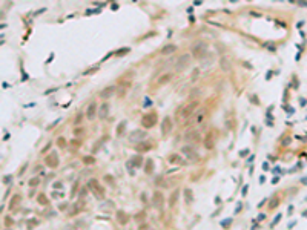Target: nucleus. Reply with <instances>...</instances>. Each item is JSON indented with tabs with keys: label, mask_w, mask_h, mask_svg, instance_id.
Returning <instances> with one entry per match:
<instances>
[{
	"label": "nucleus",
	"mask_w": 307,
	"mask_h": 230,
	"mask_svg": "<svg viewBox=\"0 0 307 230\" xmlns=\"http://www.w3.org/2000/svg\"><path fill=\"white\" fill-rule=\"evenodd\" d=\"M151 147H152L151 143H144V144H138V146H137V150H138V152H144V150H149Z\"/></svg>",
	"instance_id": "obj_20"
},
{
	"label": "nucleus",
	"mask_w": 307,
	"mask_h": 230,
	"mask_svg": "<svg viewBox=\"0 0 307 230\" xmlns=\"http://www.w3.org/2000/svg\"><path fill=\"white\" fill-rule=\"evenodd\" d=\"M107 109H109L107 103H103V104H102V108H100V114H98V115H100L102 118H105L106 115H107Z\"/></svg>",
	"instance_id": "obj_18"
},
{
	"label": "nucleus",
	"mask_w": 307,
	"mask_h": 230,
	"mask_svg": "<svg viewBox=\"0 0 307 230\" xmlns=\"http://www.w3.org/2000/svg\"><path fill=\"white\" fill-rule=\"evenodd\" d=\"M203 144H204V147L206 149H213V146H215V137H213V132H209L206 137H204V140H203Z\"/></svg>",
	"instance_id": "obj_7"
},
{
	"label": "nucleus",
	"mask_w": 307,
	"mask_h": 230,
	"mask_svg": "<svg viewBox=\"0 0 307 230\" xmlns=\"http://www.w3.org/2000/svg\"><path fill=\"white\" fill-rule=\"evenodd\" d=\"M155 123H157V114H155V112H149V114H146V115H143L141 124H143L144 127H152Z\"/></svg>",
	"instance_id": "obj_2"
},
{
	"label": "nucleus",
	"mask_w": 307,
	"mask_h": 230,
	"mask_svg": "<svg viewBox=\"0 0 307 230\" xmlns=\"http://www.w3.org/2000/svg\"><path fill=\"white\" fill-rule=\"evenodd\" d=\"M170 78H172V74H169V72H167V74H163V75L158 78V84H164V83H167Z\"/></svg>",
	"instance_id": "obj_16"
},
{
	"label": "nucleus",
	"mask_w": 307,
	"mask_h": 230,
	"mask_svg": "<svg viewBox=\"0 0 307 230\" xmlns=\"http://www.w3.org/2000/svg\"><path fill=\"white\" fill-rule=\"evenodd\" d=\"M151 169H152V160H148V164H146V172L149 173V172H151Z\"/></svg>",
	"instance_id": "obj_30"
},
{
	"label": "nucleus",
	"mask_w": 307,
	"mask_h": 230,
	"mask_svg": "<svg viewBox=\"0 0 307 230\" xmlns=\"http://www.w3.org/2000/svg\"><path fill=\"white\" fill-rule=\"evenodd\" d=\"M181 152L189 158V160H198V154L195 152V150L192 149V147H189V146H184L183 149H181Z\"/></svg>",
	"instance_id": "obj_9"
},
{
	"label": "nucleus",
	"mask_w": 307,
	"mask_h": 230,
	"mask_svg": "<svg viewBox=\"0 0 307 230\" xmlns=\"http://www.w3.org/2000/svg\"><path fill=\"white\" fill-rule=\"evenodd\" d=\"M204 117H206V112L203 111V112H201V114H200V115H198V117H197V124H200V123L204 120Z\"/></svg>",
	"instance_id": "obj_26"
},
{
	"label": "nucleus",
	"mask_w": 307,
	"mask_h": 230,
	"mask_svg": "<svg viewBox=\"0 0 307 230\" xmlns=\"http://www.w3.org/2000/svg\"><path fill=\"white\" fill-rule=\"evenodd\" d=\"M275 206H278V199H273V201H272V204H270V209H273Z\"/></svg>",
	"instance_id": "obj_31"
},
{
	"label": "nucleus",
	"mask_w": 307,
	"mask_h": 230,
	"mask_svg": "<svg viewBox=\"0 0 307 230\" xmlns=\"http://www.w3.org/2000/svg\"><path fill=\"white\" fill-rule=\"evenodd\" d=\"M221 66H223L224 71H229V69H230V61H229L227 58L223 57V58H221Z\"/></svg>",
	"instance_id": "obj_22"
},
{
	"label": "nucleus",
	"mask_w": 307,
	"mask_h": 230,
	"mask_svg": "<svg viewBox=\"0 0 307 230\" xmlns=\"http://www.w3.org/2000/svg\"><path fill=\"white\" fill-rule=\"evenodd\" d=\"M197 106H198V101H189V103L183 104L181 108H180V109L177 111V115H178V117H181V118H187V117H191V115L195 112Z\"/></svg>",
	"instance_id": "obj_1"
},
{
	"label": "nucleus",
	"mask_w": 307,
	"mask_h": 230,
	"mask_svg": "<svg viewBox=\"0 0 307 230\" xmlns=\"http://www.w3.org/2000/svg\"><path fill=\"white\" fill-rule=\"evenodd\" d=\"M135 218H137V219L140 221V218H141V219L144 218V213H138V215H137V216H135Z\"/></svg>",
	"instance_id": "obj_32"
},
{
	"label": "nucleus",
	"mask_w": 307,
	"mask_h": 230,
	"mask_svg": "<svg viewBox=\"0 0 307 230\" xmlns=\"http://www.w3.org/2000/svg\"><path fill=\"white\" fill-rule=\"evenodd\" d=\"M140 161H143L140 156H135V158H132V164H134V166H137V167H138V166H141V163H140Z\"/></svg>",
	"instance_id": "obj_25"
},
{
	"label": "nucleus",
	"mask_w": 307,
	"mask_h": 230,
	"mask_svg": "<svg viewBox=\"0 0 307 230\" xmlns=\"http://www.w3.org/2000/svg\"><path fill=\"white\" fill-rule=\"evenodd\" d=\"M177 198H178V190H174V193L170 195V199H169V207H174V206H175Z\"/></svg>",
	"instance_id": "obj_19"
},
{
	"label": "nucleus",
	"mask_w": 307,
	"mask_h": 230,
	"mask_svg": "<svg viewBox=\"0 0 307 230\" xmlns=\"http://www.w3.org/2000/svg\"><path fill=\"white\" fill-rule=\"evenodd\" d=\"M19 202H20V197H19V195H14V197H12V199H11V204H10V209L12 210V209H14V207H15L17 204H19Z\"/></svg>",
	"instance_id": "obj_21"
},
{
	"label": "nucleus",
	"mask_w": 307,
	"mask_h": 230,
	"mask_svg": "<svg viewBox=\"0 0 307 230\" xmlns=\"http://www.w3.org/2000/svg\"><path fill=\"white\" fill-rule=\"evenodd\" d=\"M114 91H115V87H114V86H109V87H106L105 91H102V92H100V97L106 100V98H109V97L114 94Z\"/></svg>",
	"instance_id": "obj_12"
},
{
	"label": "nucleus",
	"mask_w": 307,
	"mask_h": 230,
	"mask_svg": "<svg viewBox=\"0 0 307 230\" xmlns=\"http://www.w3.org/2000/svg\"><path fill=\"white\" fill-rule=\"evenodd\" d=\"M39 183H40L39 178H32V180H29V186H32V187H35V186H37Z\"/></svg>",
	"instance_id": "obj_29"
},
{
	"label": "nucleus",
	"mask_w": 307,
	"mask_h": 230,
	"mask_svg": "<svg viewBox=\"0 0 307 230\" xmlns=\"http://www.w3.org/2000/svg\"><path fill=\"white\" fill-rule=\"evenodd\" d=\"M39 202H40V204H48L46 197H45V195H39Z\"/></svg>",
	"instance_id": "obj_27"
},
{
	"label": "nucleus",
	"mask_w": 307,
	"mask_h": 230,
	"mask_svg": "<svg viewBox=\"0 0 307 230\" xmlns=\"http://www.w3.org/2000/svg\"><path fill=\"white\" fill-rule=\"evenodd\" d=\"M279 219H281V215H278V216H276V218L273 219V223H278V221H279Z\"/></svg>",
	"instance_id": "obj_33"
},
{
	"label": "nucleus",
	"mask_w": 307,
	"mask_h": 230,
	"mask_svg": "<svg viewBox=\"0 0 307 230\" xmlns=\"http://www.w3.org/2000/svg\"><path fill=\"white\" fill-rule=\"evenodd\" d=\"M184 195H186V201H187V202H191V201H192V192L189 190V189H186V190H184Z\"/></svg>",
	"instance_id": "obj_24"
},
{
	"label": "nucleus",
	"mask_w": 307,
	"mask_h": 230,
	"mask_svg": "<svg viewBox=\"0 0 307 230\" xmlns=\"http://www.w3.org/2000/svg\"><path fill=\"white\" fill-rule=\"evenodd\" d=\"M144 137H146V134H144V132H141V130H134L132 134H131V137H129V140H131V141H135V140H144Z\"/></svg>",
	"instance_id": "obj_11"
},
{
	"label": "nucleus",
	"mask_w": 307,
	"mask_h": 230,
	"mask_svg": "<svg viewBox=\"0 0 307 230\" xmlns=\"http://www.w3.org/2000/svg\"><path fill=\"white\" fill-rule=\"evenodd\" d=\"M152 202H154V206L158 207V209L163 207V202H164V197H163V193H161V192H155V193H154Z\"/></svg>",
	"instance_id": "obj_8"
},
{
	"label": "nucleus",
	"mask_w": 307,
	"mask_h": 230,
	"mask_svg": "<svg viewBox=\"0 0 307 230\" xmlns=\"http://www.w3.org/2000/svg\"><path fill=\"white\" fill-rule=\"evenodd\" d=\"M189 63H191V54H183V55H180L178 60H177V69L181 71V69H184Z\"/></svg>",
	"instance_id": "obj_5"
},
{
	"label": "nucleus",
	"mask_w": 307,
	"mask_h": 230,
	"mask_svg": "<svg viewBox=\"0 0 307 230\" xmlns=\"http://www.w3.org/2000/svg\"><path fill=\"white\" fill-rule=\"evenodd\" d=\"M200 137H201V134L198 130H191V132H187V134H186V140L192 141V143H194V141H198Z\"/></svg>",
	"instance_id": "obj_10"
},
{
	"label": "nucleus",
	"mask_w": 307,
	"mask_h": 230,
	"mask_svg": "<svg viewBox=\"0 0 307 230\" xmlns=\"http://www.w3.org/2000/svg\"><path fill=\"white\" fill-rule=\"evenodd\" d=\"M170 130H172V120H170L169 117H166V118L163 120V123H161V134H163V135H169Z\"/></svg>",
	"instance_id": "obj_6"
},
{
	"label": "nucleus",
	"mask_w": 307,
	"mask_h": 230,
	"mask_svg": "<svg viewBox=\"0 0 307 230\" xmlns=\"http://www.w3.org/2000/svg\"><path fill=\"white\" fill-rule=\"evenodd\" d=\"M124 127H126V121H121L120 126H118V129H117V135H121L123 130H124Z\"/></svg>",
	"instance_id": "obj_23"
},
{
	"label": "nucleus",
	"mask_w": 307,
	"mask_h": 230,
	"mask_svg": "<svg viewBox=\"0 0 307 230\" xmlns=\"http://www.w3.org/2000/svg\"><path fill=\"white\" fill-rule=\"evenodd\" d=\"M88 186H89V189H91L97 197H103V195H105L103 186H100V183H98L97 180H91V181L88 183Z\"/></svg>",
	"instance_id": "obj_3"
},
{
	"label": "nucleus",
	"mask_w": 307,
	"mask_h": 230,
	"mask_svg": "<svg viewBox=\"0 0 307 230\" xmlns=\"http://www.w3.org/2000/svg\"><path fill=\"white\" fill-rule=\"evenodd\" d=\"M117 218H118L120 224H126V223H128V216H126V213H124L123 210H118V212H117Z\"/></svg>",
	"instance_id": "obj_15"
},
{
	"label": "nucleus",
	"mask_w": 307,
	"mask_h": 230,
	"mask_svg": "<svg viewBox=\"0 0 307 230\" xmlns=\"http://www.w3.org/2000/svg\"><path fill=\"white\" fill-rule=\"evenodd\" d=\"M83 161H85V164H92V163H94V158H92V156H85Z\"/></svg>",
	"instance_id": "obj_28"
},
{
	"label": "nucleus",
	"mask_w": 307,
	"mask_h": 230,
	"mask_svg": "<svg viewBox=\"0 0 307 230\" xmlns=\"http://www.w3.org/2000/svg\"><path fill=\"white\" fill-rule=\"evenodd\" d=\"M49 167H56L57 164H58V160H57V156L56 155H51V156H48V163H46Z\"/></svg>",
	"instance_id": "obj_17"
},
{
	"label": "nucleus",
	"mask_w": 307,
	"mask_h": 230,
	"mask_svg": "<svg viewBox=\"0 0 307 230\" xmlns=\"http://www.w3.org/2000/svg\"><path fill=\"white\" fill-rule=\"evenodd\" d=\"M204 54H206V43L198 41L197 45L192 48V55H194L195 58H201Z\"/></svg>",
	"instance_id": "obj_4"
},
{
	"label": "nucleus",
	"mask_w": 307,
	"mask_h": 230,
	"mask_svg": "<svg viewBox=\"0 0 307 230\" xmlns=\"http://www.w3.org/2000/svg\"><path fill=\"white\" fill-rule=\"evenodd\" d=\"M97 114V103H91L88 108V118H94Z\"/></svg>",
	"instance_id": "obj_13"
},
{
	"label": "nucleus",
	"mask_w": 307,
	"mask_h": 230,
	"mask_svg": "<svg viewBox=\"0 0 307 230\" xmlns=\"http://www.w3.org/2000/svg\"><path fill=\"white\" fill-rule=\"evenodd\" d=\"M174 51H177V46H175V45H166L163 49H161V54H164V55H166V54H172Z\"/></svg>",
	"instance_id": "obj_14"
}]
</instances>
